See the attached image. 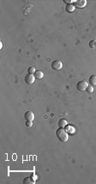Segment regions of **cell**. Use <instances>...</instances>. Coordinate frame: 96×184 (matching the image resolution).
I'll list each match as a JSON object with an SVG mask.
<instances>
[{"label": "cell", "mask_w": 96, "mask_h": 184, "mask_svg": "<svg viewBox=\"0 0 96 184\" xmlns=\"http://www.w3.org/2000/svg\"><path fill=\"white\" fill-rule=\"evenodd\" d=\"M65 128H66V131H67L68 133H70V134H73L74 133H75V129H74V128L72 127V126H70V125H69V126H66Z\"/></svg>", "instance_id": "obj_12"}, {"label": "cell", "mask_w": 96, "mask_h": 184, "mask_svg": "<svg viewBox=\"0 0 96 184\" xmlns=\"http://www.w3.org/2000/svg\"><path fill=\"white\" fill-rule=\"evenodd\" d=\"M56 136L62 142H66L69 140V134L64 128H58L56 130Z\"/></svg>", "instance_id": "obj_1"}, {"label": "cell", "mask_w": 96, "mask_h": 184, "mask_svg": "<svg viewBox=\"0 0 96 184\" xmlns=\"http://www.w3.org/2000/svg\"><path fill=\"white\" fill-rule=\"evenodd\" d=\"M36 182L32 176H29V177H26L23 180V184H34Z\"/></svg>", "instance_id": "obj_7"}, {"label": "cell", "mask_w": 96, "mask_h": 184, "mask_svg": "<svg viewBox=\"0 0 96 184\" xmlns=\"http://www.w3.org/2000/svg\"><path fill=\"white\" fill-rule=\"evenodd\" d=\"M24 118L26 119L27 121H32L33 122V120H34V114L32 111H28L24 114Z\"/></svg>", "instance_id": "obj_6"}, {"label": "cell", "mask_w": 96, "mask_h": 184, "mask_svg": "<svg viewBox=\"0 0 96 184\" xmlns=\"http://www.w3.org/2000/svg\"><path fill=\"white\" fill-rule=\"evenodd\" d=\"M58 124L59 128H65L67 125H68V122H67V121L65 120V119L62 118V119H60V120L58 121Z\"/></svg>", "instance_id": "obj_8"}, {"label": "cell", "mask_w": 96, "mask_h": 184, "mask_svg": "<svg viewBox=\"0 0 96 184\" xmlns=\"http://www.w3.org/2000/svg\"><path fill=\"white\" fill-rule=\"evenodd\" d=\"M89 83L91 86H96V75H91L89 77Z\"/></svg>", "instance_id": "obj_11"}, {"label": "cell", "mask_w": 96, "mask_h": 184, "mask_svg": "<svg viewBox=\"0 0 96 184\" xmlns=\"http://www.w3.org/2000/svg\"><path fill=\"white\" fill-rule=\"evenodd\" d=\"M87 92H88V93H94V86H88V87H87Z\"/></svg>", "instance_id": "obj_14"}, {"label": "cell", "mask_w": 96, "mask_h": 184, "mask_svg": "<svg viewBox=\"0 0 96 184\" xmlns=\"http://www.w3.org/2000/svg\"><path fill=\"white\" fill-rule=\"evenodd\" d=\"M34 75L36 79H42L43 76H44V73H43L41 70H36Z\"/></svg>", "instance_id": "obj_9"}, {"label": "cell", "mask_w": 96, "mask_h": 184, "mask_svg": "<svg viewBox=\"0 0 96 184\" xmlns=\"http://www.w3.org/2000/svg\"><path fill=\"white\" fill-rule=\"evenodd\" d=\"M88 86V83L84 80L80 81V82H78L77 84V88L79 90V91H84V90L87 89Z\"/></svg>", "instance_id": "obj_3"}, {"label": "cell", "mask_w": 96, "mask_h": 184, "mask_svg": "<svg viewBox=\"0 0 96 184\" xmlns=\"http://www.w3.org/2000/svg\"><path fill=\"white\" fill-rule=\"evenodd\" d=\"M88 46L91 48H96V40H91L88 43Z\"/></svg>", "instance_id": "obj_13"}, {"label": "cell", "mask_w": 96, "mask_h": 184, "mask_svg": "<svg viewBox=\"0 0 96 184\" xmlns=\"http://www.w3.org/2000/svg\"><path fill=\"white\" fill-rule=\"evenodd\" d=\"M95 40H96V39H95Z\"/></svg>", "instance_id": "obj_19"}, {"label": "cell", "mask_w": 96, "mask_h": 184, "mask_svg": "<svg viewBox=\"0 0 96 184\" xmlns=\"http://www.w3.org/2000/svg\"><path fill=\"white\" fill-rule=\"evenodd\" d=\"M26 126L28 128H31L33 126V122L32 121H27L26 122Z\"/></svg>", "instance_id": "obj_16"}, {"label": "cell", "mask_w": 96, "mask_h": 184, "mask_svg": "<svg viewBox=\"0 0 96 184\" xmlns=\"http://www.w3.org/2000/svg\"><path fill=\"white\" fill-rule=\"evenodd\" d=\"M2 47H3V43L0 41V49H2Z\"/></svg>", "instance_id": "obj_18"}, {"label": "cell", "mask_w": 96, "mask_h": 184, "mask_svg": "<svg viewBox=\"0 0 96 184\" xmlns=\"http://www.w3.org/2000/svg\"><path fill=\"white\" fill-rule=\"evenodd\" d=\"M35 71L36 70H35V68L34 67H29L28 68V72L29 74H34L35 73Z\"/></svg>", "instance_id": "obj_15"}, {"label": "cell", "mask_w": 96, "mask_h": 184, "mask_svg": "<svg viewBox=\"0 0 96 184\" xmlns=\"http://www.w3.org/2000/svg\"><path fill=\"white\" fill-rule=\"evenodd\" d=\"M63 66H64L63 62H62V61H60V60H55V61H53V62L52 63V68H53L54 70L62 69Z\"/></svg>", "instance_id": "obj_2"}, {"label": "cell", "mask_w": 96, "mask_h": 184, "mask_svg": "<svg viewBox=\"0 0 96 184\" xmlns=\"http://www.w3.org/2000/svg\"><path fill=\"white\" fill-rule=\"evenodd\" d=\"M75 7L79 9H82L84 8L85 6L87 5V1L86 0H78V1H76L75 2Z\"/></svg>", "instance_id": "obj_5"}, {"label": "cell", "mask_w": 96, "mask_h": 184, "mask_svg": "<svg viewBox=\"0 0 96 184\" xmlns=\"http://www.w3.org/2000/svg\"><path fill=\"white\" fill-rule=\"evenodd\" d=\"M73 2H76V1H72V0H64V3H67V5L71 4V3H73Z\"/></svg>", "instance_id": "obj_17"}, {"label": "cell", "mask_w": 96, "mask_h": 184, "mask_svg": "<svg viewBox=\"0 0 96 184\" xmlns=\"http://www.w3.org/2000/svg\"><path fill=\"white\" fill-rule=\"evenodd\" d=\"M75 8L76 7L74 4H68L65 7V10H66L67 12H69V13H71V12H73L74 10H75Z\"/></svg>", "instance_id": "obj_10"}, {"label": "cell", "mask_w": 96, "mask_h": 184, "mask_svg": "<svg viewBox=\"0 0 96 184\" xmlns=\"http://www.w3.org/2000/svg\"><path fill=\"white\" fill-rule=\"evenodd\" d=\"M35 76H34V74H29L28 73V75L25 76V82H26L27 84H33L34 82V81H35Z\"/></svg>", "instance_id": "obj_4"}]
</instances>
